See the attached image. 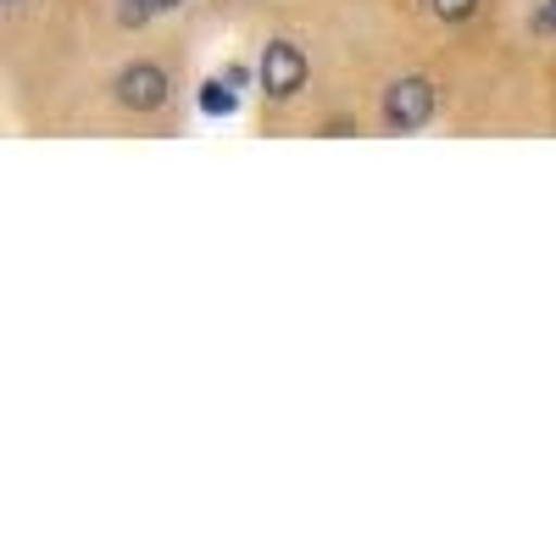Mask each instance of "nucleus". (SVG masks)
I'll return each mask as SVG.
<instances>
[{
  "label": "nucleus",
  "instance_id": "39448f33",
  "mask_svg": "<svg viewBox=\"0 0 556 556\" xmlns=\"http://www.w3.org/2000/svg\"><path fill=\"white\" fill-rule=\"evenodd\" d=\"M167 7H178V0H128V7H123V23H146L151 12H167Z\"/></svg>",
  "mask_w": 556,
  "mask_h": 556
},
{
  "label": "nucleus",
  "instance_id": "f03ea898",
  "mask_svg": "<svg viewBox=\"0 0 556 556\" xmlns=\"http://www.w3.org/2000/svg\"><path fill=\"white\" fill-rule=\"evenodd\" d=\"M306 51L301 45H290V39H267L262 45V62H256V78H262V89L273 101H295L301 89H306Z\"/></svg>",
  "mask_w": 556,
  "mask_h": 556
},
{
  "label": "nucleus",
  "instance_id": "0eeeda50",
  "mask_svg": "<svg viewBox=\"0 0 556 556\" xmlns=\"http://www.w3.org/2000/svg\"><path fill=\"white\" fill-rule=\"evenodd\" d=\"M534 34H556V0H545V7L534 12Z\"/></svg>",
  "mask_w": 556,
  "mask_h": 556
},
{
  "label": "nucleus",
  "instance_id": "6e6552de",
  "mask_svg": "<svg viewBox=\"0 0 556 556\" xmlns=\"http://www.w3.org/2000/svg\"><path fill=\"white\" fill-rule=\"evenodd\" d=\"M12 7H17V0H12Z\"/></svg>",
  "mask_w": 556,
  "mask_h": 556
},
{
  "label": "nucleus",
  "instance_id": "7ed1b4c3",
  "mask_svg": "<svg viewBox=\"0 0 556 556\" xmlns=\"http://www.w3.org/2000/svg\"><path fill=\"white\" fill-rule=\"evenodd\" d=\"M117 106L123 112H162L167 106V73L156 62H134L117 73Z\"/></svg>",
  "mask_w": 556,
  "mask_h": 556
},
{
  "label": "nucleus",
  "instance_id": "f257e3e1",
  "mask_svg": "<svg viewBox=\"0 0 556 556\" xmlns=\"http://www.w3.org/2000/svg\"><path fill=\"white\" fill-rule=\"evenodd\" d=\"M434 106H440L434 84H429V78H417V73H406V78H395V84L384 89V128H395V134H417V128H429Z\"/></svg>",
  "mask_w": 556,
  "mask_h": 556
},
{
  "label": "nucleus",
  "instance_id": "20e7f679",
  "mask_svg": "<svg viewBox=\"0 0 556 556\" xmlns=\"http://www.w3.org/2000/svg\"><path fill=\"white\" fill-rule=\"evenodd\" d=\"M201 112H206V117H235V112H240V84L228 78V73L206 78V84H201Z\"/></svg>",
  "mask_w": 556,
  "mask_h": 556
},
{
  "label": "nucleus",
  "instance_id": "423d86ee",
  "mask_svg": "<svg viewBox=\"0 0 556 556\" xmlns=\"http://www.w3.org/2000/svg\"><path fill=\"white\" fill-rule=\"evenodd\" d=\"M479 12V0H434V17H445V23H468Z\"/></svg>",
  "mask_w": 556,
  "mask_h": 556
}]
</instances>
